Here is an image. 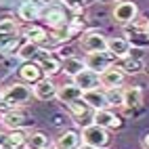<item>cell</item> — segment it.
I'll use <instances>...</instances> for the list:
<instances>
[{"instance_id": "cell-1", "label": "cell", "mask_w": 149, "mask_h": 149, "mask_svg": "<svg viewBox=\"0 0 149 149\" xmlns=\"http://www.w3.org/2000/svg\"><path fill=\"white\" fill-rule=\"evenodd\" d=\"M32 88H29V84L25 82H13V84H8L6 88H2V105L4 107H23L27 105L29 101H32Z\"/></svg>"}, {"instance_id": "cell-2", "label": "cell", "mask_w": 149, "mask_h": 149, "mask_svg": "<svg viewBox=\"0 0 149 149\" xmlns=\"http://www.w3.org/2000/svg\"><path fill=\"white\" fill-rule=\"evenodd\" d=\"M80 136H82V143L91 145L95 149H107L109 143H111V134H109V130L103 128V126H99V124H95V122L86 124L80 130Z\"/></svg>"}, {"instance_id": "cell-3", "label": "cell", "mask_w": 149, "mask_h": 149, "mask_svg": "<svg viewBox=\"0 0 149 149\" xmlns=\"http://www.w3.org/2000/svg\"><path fill=\"white\" fill-rule=\"evenodd\" d=\"M0 124H2V128H6V130H15V128L25 130V128H29L34 124V120L25 111H21L19 107H11V109H6L4 113H0Z\"/></svg>"}, {"instance_id": "cell-4", "label": "cell", "mask_w": 149, "mask_h": 149, "mask_svg": "<svg viewBox=\"0 0 149 149\" xmlns=\"http://www.w3.org/2000/svg\"><path fill=\"white\" fill-rule=\"evenodd\" d=\"M139 17V6L134 0H120L116 6H113V11H111V19H113V23L118 25H128V23H132L134 19Z\"/></svg>"}, {"instance_id": "cell-5", "label": "cell", "mask_w": 149, "mask_h": 149, "mask_svg": "<svg viewBox=\"0 0 149 149\" xmlns=\"http://www.w3.org/2000/svg\"><path fill=\"white\" fill-rule=\"evenodd\" d=\"M80 48L84 53H99L107 51V36L99 29H88L80 38Z\"/></svg>"}, {"instance_id": "cell-6", "label": "cell", "mask_w": 149, "mask_h": 149, "mask_svg": "<svg viewBox=\"0 0 149 149\" xmlns=\"http://www.w3.org/2000/svg\"><path fill=\"white\" fill-rule=\"evenodd\" d=\"M93 122L99 124V126H103V128H107V130H120V128L124 126V120L118 113H113L109 107L95 109L93 111Z\"/></svg>"}, {"instance_id": "cell-7", "label": "cell", "mask_w": 149, "mask_h": 149, "mask_svg": "<svg viewBox=\"0 0 149 149\" xmlns=\"http://www.w3.org/2000/svg\"><path fill=\"white\" fill-rule=\"evenodd\" d=\"M107 53L111 55L113 59H126V57H130L132 53V44L128 38L124 36H113V38H107Z\"/></svg>"}, {"instance_id": "cell-8", "label": "cell", "mask_w": 149, "mask_h": 149, "mask_svg": "<svg viewBox=\"0 0 149 149\" xmlns=\"http://www.w3.org/2000/svg\"><path fill=\"white\" fill-rule=\"evenodd\" d=\"M57 84L53 82V78H40L36 84H32V93H34V99H38V101H51V99L57 97Z\"/></svg>"}, {"instance_id": "cell-9", "label": "cell", "mask_w": 149, "mask_h": 149, "mask_svg": "<svg viewBox=\"0 0 149 149\" xmlns=\"http://www.w3.org/2000/svg\"><path fill=\"white\" fill-rule=\"evenodd\" d=\"M113 61H116V59L109 55L107 51L86 53V57H84V65H86L88 69H93V72H97V74H101L103 69H107L109 65H113Z\"/></svg>"}, {"instance_id": "cell-10", "label": "cell", "mask_w": 149, "mask_h": 149, "mask_svg": "<svg viewBox=\"0 0 149 149\" xmlns=\"http://www.w3.org/2000/svg\"><path fill=\"white\" fill-rule=\"evenodd\" d=\"M42 17H44V23L51 27V29H61V27H65L69 23L65 11H63L61 6H55V4H48L46 11L42 13Z\"/></svg>"}, {"instance_id": "cell-11", "label": "cell", "mask_w": 149, "mask_h": 149, "mask_svg": "<svg viewBox=\"0 0 149 149\" xmlns=\"http://www.w3.org/2000/svg\"><path fill=\"white\" fill-rule=\"evenodd\" d=\"M99 80H101V86L103 88H109V86H122L124 80H126V74L120 65H109L107 69H103L99 74Z\"/></svg>"}, {"instance_id": "cell-12", "label": "cell", "mask_w": 149, "mask_h": 149, "mask_svg": "<svg viewBox=\"0 0 149 149\" xmlns=\"http://www.w3.org/2000/svg\"><path fill=\"white\" fill-rule=\"evenodd\" d=\"M17 74H19V80L25 82V84H29V86L36 84V82L44 76L42 69H40V65H38L36 61H23L21 67L17 69Z\"/></svg>"}, {"instance_id": "cell-13", "label": "cell", "mask_w": 149, "mask_h": 149, "mask_svg": "<svg viewBox=\"0 0 149 149\" xmlns=\"http://www.w3.org/2000/svg\"><path fill=\"white\" fill-rule=\"evenodd\" d=\"M57 101L61 103V105H69V103H74V101H78V99H82V88L80 86H76L74 82H65V84H61L57 88Z\"/></svg>"}, {"instance_id": "cell-14", "label": "cell", "mask_w": 149, "mask_h": 149, "mask_svg": "<svg viewBox=\"0 0 149 149\" xmlns=\"http://www.w3.org/2000/svg\"><path fill=\"white\" fill-rule=\"evenodd\" d=\"M82 101L95 111V109H105L107 107V99H105V91L103 88H88L82 91Z\"/></svg>"}, {"instance_id": "cell-15", "label": "cell", "mask_w": 149, "mask_h": 149, "mask_svg": "<svg viewBox=\"0 0 149 149\" xmlns=\"http://www.w3.org/2000/svg\"><path fill=\"white\" fill-rule=\"evenodd\" d=\"M82 143V136L78 130H72V128H67L63 130L61 134L57 136V141L53 145V149H78Z\"/></svg>"}, {"instance_id": "cell-16", "label": "cell", "mask_w": 149, "mask_h": 149, "mask_svg": "<svg viewBox=\"0 0 149 149\" xmlns=\"http://www.w3.org/2000/svg\"><path fill=\"white\" fill-rule=\"evenodd\" d=\"M143 105V88L141 86H126L124 88V111H132Z\"/></svg>"}, {"instance_id": "cell-17", "label": "cell", "mask_w": 149, "mask_h": 149, "mask_svg": "<svg viewBox=\"0 0 149 149\" xmlns=\"http://www.w3.org/2000/svg\"><path fill=\"white\" fill-rule=\"evenodd\" d=\"M17 15H19V19H21V21H25V23H34L36 19L42 17V11H40V4H38V2L23 0V2L19 4V8H17Z\"/></svg>"}, {"instance_id": "cell-18", "label": "cell", "mask_w": 149, "mask_h": 149, "mask_svg": "<svg viewBox=\"0 0 149 149\" xmlns=\"http://www.w3.org/2000/svg\"><path fill=\"white\" fill-rule=\"evenodd\" d=\"M72 82L76 86H80L82 91H88V88H97V86H101V80H99V74L93 72V69H82L78 76L72 78Z\"/></svg>"}, {"instance_id": "cell-19", "label": "cell", "mask_w": 149, "mask_h": 149, "mask_svg": "<svg viewBox=\"0 0 149 149\" xmlns=\"http://www.w3.org/2000/svg\"><path fill=\"white\" fill-rule=\"evenodd\" d=\"M21 36L25 38L27 42H36V44H44V40L48 38V34H46V29L42 27V25H36V23H27L23 29H21Z\"/></svg>"}, {"instance_id": "cell-20", "label": "cell", "mask_w": 149, "mask_h": 149, "mask_svg": "<svg viewBox=\"0 0 149 149\" xmlns=\"http://www.w3.org/2000/svg\"><path fill=\"white\" fill-rule=\"evenodd\" d=\"M82 69H86V65H84V59L76 57V55L61 59V74H65L67 78H74V76H78V74L82 72Z\"/></svg>"}, {"instance_id": "cell-21", "label": "cell", "mask_w": 149, "mask_h": 149, "mask_svg": "<svg viewBox=\"0 0 149 149\" xmlns=\"http://www.w3.org/2000/svg\"><path fill=\"white\" fill-rule=\"evenodd\" d=\"M51 147V141H48V134L42 130H32L25 136V149H46Z\"/></svg>"}, {"instance_id": "cell-22", "label": "cell", "mask_w": 149, "mask_h": 149, "mask_svg": "<svg viewBox=\"0 0 149 149\" xmlns=\"http://www.w3.org/2000/svg\"><path fill=\"white\" fill-rule=\"evenodd\" d=\"M38 57H40V55H38ZM36 63L40 65L42 74L48 76V78H53V76H57V74H61V61H59V59H55V57H51V55H48V57L42 55Z\"/></svg>"}, {"instance_id": "cell-23", "label": "cell", "mask_w": 149, "mask_h": 149, "mask_svg": "<svg viewBox=\"0 0 149 149\" xmlns=\"http://www.w3.org/2000/svg\"><path fill=\"white\" fill-rule=\"evenodd\" d=\"M103 91H105L109 109H122V105H124V88L122 86H109V88H103Z\"/></svg>"}, {"instance_id": "cell-24", "label": "cell", "mask_w": 149, "mask_h": 149, "mask_svg": "<svg viewBox=\"0 0 149 149\" xmlns=\"http://www.w3.org/2000/svg\"><path fill=\"white\" fill-rule=\"evenodd\" d=\"M120 67L124 69V74L126 76H136V74H141V72H145V61L141 57H126V59H122V63H120Z\"/></svg>"}, {"instance_id": "cell-25", "label": "cell", "mask_w": 149, "mask_h": 149, "mask_svg": "<svg viewBox=\"0 0 149 149\" xmlns=\"http://www.w3.org/2000/svg\"><path fill=\"white\" fill-rule=\"evenodd\" d=\"M42 51H40V44H36V42H23L21 46H19V51H17V57L21 59V61H34V57H38Z\"/></svg>"}, {"instance_id": "cell-26", "label": "cell", "mask_w": 149, "mask_h": 149, "mask_svg": "<svg viewBox=\"0 0 149 149\" xmlns=\"http://www.w3.org/2000/svg\"><path fill=\"white\" fill-rule=\"evenodd\" d=\"M67 109H69V113H72V118H74V122H76V124H82V118H86L88 111H93V109L88 107V105L82 101V99H78V101L69 103Z\"/></svg>"}, {"instance_id": "cell-27", "label": "cell", "mask_w": 149, "mask_h": 149, "mask_svg": "<svg viewBox=\"0 0 149 149\" xmlns=\"http://www.w3.org/2000/svg\"><path fill=\"white\" fill-rule=\"evenodd\" d=\"M25 136H27V132H25V130H21V128H15V130H8L6 147L23 149V147H25Z\"/></svg>"}, {"instance_id": "cell-28", "label": "cell", "mask_w": 149, "mask_h": 149, "mask_svg": "<svg viewBox=\"0 0 149 149\" xmlns=\"http://www.w3.org/2000/svg\"><path fill=\"white\" fill-rule=\"evenodd\" d=\"M19 23L15 17H0V34H17Z\"/></svg>"}, {"instance_id": "cell-29", "label": "cell", "mask_w": 149, "mask_h": 149, "mask_svg": "<svg viewBox=\"0 0 149 149\" xmlns=\"http://www.w3.org/2000/svg\"><path fill=\"white\" fill-rule=\"evenodd\" d=\"M61 2H63L67 8H72V11H82V6L86 4L84 0H61Z\"/></svg>"}, {"instance_id": "cell-30", "label": "cell", "mask_w": 149, "mask_h": 149, "mask_svg": "<svg viewBox=\"0 0 149 149\" xmlns=\"http://www.w3.org/2000/svg\"><path fill=\"white\" fill-rule=\"evenodd\" d=\"M141 149H149V130L141 136Z\"/></svg>"}, {"instance_id": "cell-31", "label": "cell", "mask_w": 149, "mask_h": 149, "mask_svg": "<svg viewBox=\"0 0 149 149\" xmlns=\"http://www.w3.org/2000/svg\"><path fill=\"white\" fill-rule=\"evenodd\" d=\"M6 139H8V132L0 130V145H2V147H6Z\"/></svg>"}, {"instance_id": "cell-32", "label": "cell", "mask_w": 149, "mask_h": 149, "mask_svg": "<svg viewBox=\"0 0 149 149\" xmlns=\"http://www.w3.org/2000/svg\"><path fill=\"white\" fill-rule=\"evenodd\" d=\"M32 2H38V4H46V6H48V4L53 2V0H32Z\"/></svg>"}, {"instance_id": "cell-33", "label": "cell", "mask_w": 149, "mask_h": 149, "mask_svg": "<svg viewBox=\"0 0 149 149\" xmlns=\"http://www.w3.org/2000/svg\"><path fill=\"white\" fill-rule=\"evenodd\" d=\"M78 149H95V147H91V145H86V143H80V147Z\"/></svg>"}, {"instance_id": "cell-34", "label": "cell", "mask_w": 149, "mask_h": 149, "mask_svg": "<svg viewBox=\"0 0 149 149\" xmlns=\"http://www.w3.org/2000/svg\"><path fill=\"white\" fill-rule=\"evenodd\" d=\"M145 32H147V36H149V19L145 21Z\"/></svg>"}, {"instance_id": "cell-35", "label": "cell", "mask_w": 149, "mask_h": 149, "mask_svg": "<svg viewBox=\"0 0 149 149\" xmlns=\"http://www.w3.org/2000/svg\"><path fill=\"white\" fill-rule=\"evenodd\" d=\"M145 74H147V76H149V65H145Z\"/></svg>"}, {"instance_id": "cell-36", "label": "cell", "mask_w": 149, "mask_h": 149, "mask_svg": "<svg viewBox=\"0 0 149 149\" xmlns=\"http://www.w3.org/2000/svg\"><path fill=\"white\" fill-rule=\"evenodd\" d=\"M0 105H2V91H0Z\"/></svg>"}, {"instance_id": "cell-37", "label": "cell", "mask_w": 149, "mask_h": 149, "mask_svg": "<svg viewBox=\"0 0 149 149\" xmlns=\"http://www.w3.org/2000/svg\"><path fill=\"white\" fill-rule=\"evenodd\" d=\"M4 149H15V147H4Z\"/></svg>"}, {"instance_id": "cell-38", "label": "cell", "mask_w": 149, "mask_h": 149, "mask_svg": "<svg viewBox=\"0 0 149 149\" xmlns=\"http://www.w3.org/2000/svg\"><path fill=\"white\" fill-rule=\"evenodd\" d=\"M0 149H4V147H2V145H0Z\"/></svg>"}, {"instance_id": "cell-39", "label": "cell", "mask_w": 149, "mask_h": 149, "mask_svg": "<svg viewBox=\"0 0 149 149\" xmlns=\"http://www.w3.org/2000/svg\"><path fill=\"white\" fill-rule=\"evenodd\" d=\"M0 59H2V55H0Z\"/></svg>"}, {"instance_id": "cell-40", "label": "cell", "mask_w": 149, "mask_h": 149, "mask_svg": "<svg viewBox=\"0 0 149 149\" xmlns=\"http://www.w3.org/2000/svg\"><path fill=\"white\" fill-rule=\"evenodd\" d=\"M46 149H51V147H46Z\"/></svg>"}]
</instances>
